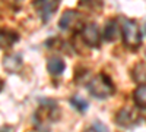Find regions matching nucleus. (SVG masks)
Here are the masks:
<instances>
[{"label": "nucleus", "mask_w": 146, "mask_h": 132, "mask_svg": "<svg viewBox=\"0 0 146 132\" xmlns=\"http://www.w3.org/2000/svg\"><path fill=\"white\" fill-rule=\"evenodd\" d=\"M86 132H108V129H107L101 122H95V123H94Z\"/></svg>", "instance_id": "15"}, {"label": "nucleus", "mask_w": 146, "mask_h": 132, "mask_svg": "<svg viewBox=\"0 0 146 132\" xmlns=\"http://www.w3.org/2000/svg\"><path fill=\"white\" fill-rule=\"evenodd\" d=\"M72 104L75 106L78 110H80V112H85V110L88 109V104H86V101L82 100V98H79V97H73V98H72Z\"/></svg>", "instance_id": "14"}, {"label": "nucleus", "mask_w": 146, "mask_h": 132, "mask_svg": "<svg viewBox=\"0 0 146 132\" xmlns=\"http://www.w3.org/2000/svg\"><path fill=\"white\" fill-rule=\"evenodd\" d=\"M133 78L137 82L146 84V62H142L135 68V70H133Z\"/></svg>", "instance_id": "11"}, {"label": "nucleus", "mask_w": 146, "mask_h": 132, "mask_svg": "<svg viewBox=\"0 0 146 132\" xmlns=\"http://www.w3.org/2000/svg\"><path fill=\"white\" fill-rule=\"evenodd\" d=\"M88 90L96 98H108L110 95L114 94L113 82L110 81V78L104 74H100V75L94 76L88 84Z\"/></svg>", "instance_id": "1"}, {"label": "nucleus", "mask_w": 146, "mask_h": 132, "mask_svg": "<svg viewBox=\"0 0 146 132\" xmlns=\"http://www.w3.org/2000/svg\"><path fill=\"white\" fill-rule=\"evenodd\" d=\"M18 40V35L13 32H6L0 29V47H10Z\"/></svg>", "instance_id": "10"}, {"label": "nucleus", "mask_w": 146, "mask_h": 132, "mask_svg": "<svg viewBox=\"0 0 146 132\" xmlns=\"http://www.w3.org/2000/svg\"><path fill=\"white\" fill-rule=\"evenodd\" d=\"M47 68H48V72H50L51 75H60V74H63V70H64V62L60 57L53 56V57L48 59Z\"/></svg>", "instance_id": "7"}, {"label": "nucleus", "mask_w": 146, "mask_h": 132, "mask_svg": "<svg viewBox=\"0 0 146 132\" xmlns=\"http://www.w3.org/2000/svg\"><path fill=\"white\" fill-rule=\"evenodd\" d=\"M60 28L66 31H79L83 28L82 15L76 10H66L60 19Z\"/></svg>", "instance_id": "3"}, {"label": "nucleus", "mask_w": 146, "mask_h": 132, "mask_svg": "<svg viewBox=\"0 0 146 132\" xmlns=\"http://www.w3.org/2000/svg\"><path fill=\"white\" fill-rule=\"evenodd\" d=\"M3 66L6 70L9 72H18L22 68V60L19 56H6L5 60H3Z\"/></svg>", "instance_id": "8"}, {"label": "nucleus", "mask_w": 146, "mask_h": 132, "mask_svg": "<svg viewBox=\"0 0 146 132\" xmlns=\"http://www.w3.org/2000/svg\"><path fill=\"white\" fill-rule=\"evenodd\" d=\"M117 34H118V23L115 19H111L108 21V23L105 25V29H104V38L107 41H113L117 38Z\"/></svg>", "instance_id": "9"}, {"label": "nucleus", "mask_w": 146, "mask_h": 132, "mask_svg": "<svg viewBox=\"0 0 146 132\" xmlns=\"http://www.w3.org/2000/svg\"><path fill=\"white\" fill-rule=\"evenodd\" d=\"M135 100L140 107H145L146 109V84H142L135 91Z\"/></svg>", "instance_id": "12"}, {"label": "nucleus", "mask_w": 146, "mask_h": 132, "mask_svg": "<svg viewBox=\"0 0 146 132\" xmlns=\"http://www.w3.org/2000/svg\"><path fill=\"white\" fill-rule=\"evenodd\" d=\"M32 6L35 7L36 12H38L41 19L47 21V19H50V16L56 12V9L58 6V0H34Z\"/></svg>", "instance_id": "5"}, {"label": "nucleus", "mask_w": 146, "mask_h": 132, "mask_svg": "<svg viewBox=\"0 0 146 132\" xmlns=\"http://www.w3.org/2000/svg\"><path fill=\"white\" fill-rule=\"evenodd\" d=\"M115 122L123 128H130V126H135L140 122V115L133 107H124V109H121L117 113Z\"/></svg>", "instance_id": "4"}, {"label": "nucleus", "mask_w": 146, "mask_h": 132, "mask_svg": "<svg viewBox=\"0 0 146 132\" xmlns=\"http://www.w3.org/2000/svg\"><path fill=\"white\" fill-rule=\"evenodd\" d=\"M104 5V0H80L79 6H83L89 10H100Z\"/></svg>", "instance_id": "13"}, {"label": "nucleus", "mask_w": 146, "mask_h": 132, "mask_svg": "<svg viewBox=\"0 0 146 132\" xmlns=\"http://www.w3.org/2000/svg\"><path fill=\"white\" fill-rule=\"evenodd\" d=\"M0 88H2V81H0Z\"/></svg>", "instance_id": "16"}, {"label": "nucleus", "mask_w": 146, "mask_h": 132, "mask_svg": "<svg viewBox=\"0 0 146 132\" xmlns=\"http://www.w3.org/2000/svg\"><path fill=\"white\" fill-rule=\"evenodd\" d=\"M82 38L89 47H100L101 43V34L100 29L94 23H88L82 28Z\"/></svg>", "instance_id": "6"}, {"label": "nucleus", "mask_w": 146, "mask_h": 132, "mask_svg": "<svg viewBox=\"0 0 146 132\" xmlns=\"http://www.w3.org/2000/svg\"><path fill=\"white\" fill-rule=\"evenodd\" d=\"M123 40L129 49H137L142 44V32L135 21H124L123 22Z\"/></svg>", "instance_id": "2"}]
</instances>
